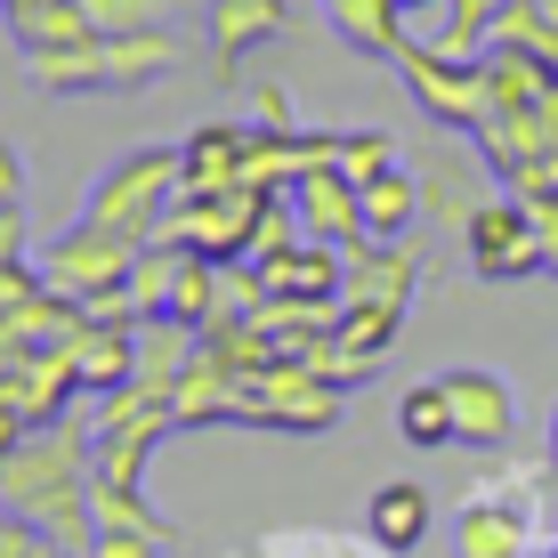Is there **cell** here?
I'll return each instance as SVG.
<instances>
[{
	"label": "cell",
	"mask_w": 558,
	"mask_h": 558,
	"mask_svg": "<svg viewBox=\"0 0 558 558\" xmlns=\"http://www.w3.org/2000/svg\"><path fill=\"white\" fill-rule=\"evenodd\" d=\"M397 73H405V89L421 98L437 130H453V138H477L494 113V82H486V57H453L437 41H405L397 49Z\"/></svg>",
	"instance_id": "4"
},
{
	"label": "cell",
	"mask_w": 558,
	"mask_h": 558,
	"mask_svg": "<svg viewBox=\"0 0 558 558\" xmlns=\"http://www.w3.org/2000/svg\"><path fill=\"white\" fill-rule=\"evenodd\" d=\"M170 534H138V526H98V543H89V558H162Z\"/></svg>",
	"instance_id": "30"
},
{
	"label": "cell",
	"mask_w": 558,
	"mask_h": 558,
	"mask_svg": "<svg viewBox=\"0 0 558 558\" xmlns=\"http://www.w3.org/2000/svg\"><path fill=\"white\" fill-rule=\"evenodd\" d=\"M25 235H33V227H25V210H0V259H16V252H25Z\"/></svg>",
	"instance_id": "34"
},
{
	"label": "cell",
	"mask_w": 558,
	"mask_h": 558,
	"mask_svg": "<svg viewBox=\"0 0 558 558\" xmlns=\"http://www.w3.org/2000/svg\"><path fill=\"white\" fill-rule=\"evenodd\" d=\"M138 252H146V243L113 235V227H98V219H73L65 235H57L49 252H41V283H49L57 300L89 307L98 292H122L130 267H138Z\"/></svg>",
	"instance_id": "6"
},
{
	"label": "cell",
	"mask_w": 558,
	"mask_h": 558,
	"mask_svg": "<svg viewBox=\"0 0 558 558\" xmlns=\"http://www.w3.org/2000/svg\"><path fill=\"white\" fill-rule=\"evenodd\" d=\"M550 470H558V413H550Z\"/></svg>",
	"instance_id": "38"
},
{
	"label": "cell",
	"mask_w": 558,
	"mask_h": 558,
	"mask_svg": "<svg viewBox=\"0 0 558 558\" xmlns=\"http://www.w3.org/2000/svg\"><path fill=\"white\" fill-rule=\"evenodd\" d=\"M510 0H446V33H437V49L453 57H486L494 49V25H502Z\"/></svg>",
	"instance_id": "25"
},
{
	"label": "cell",
	"mask_w": 558,
	"mask_h": 558,
	"mask_svg": "<svg viewBox=\"0 0 558 558\" xmlns=\"http://www.w3.org/2000/svg\"><path fill=\"white\" fill-rule=\"evenodd\" d=\"M486 82H494V106H543L558 89V73L543 57H518V49H486Z\"/></svg>",
	"instance_id": "24"
},
{
	"label": "cell",
	"mask_w": 558,
	"mask_h": 558,
	"mask_svg": "<svg viewBox=\"0 0 558 558\" xmlns=\"http://www.w3.org/2000/svg\"><path fill=\"white\" fill-rule=\"evenodd\" d=\"M283 33H292V0H210V16H203L210 73H219V82H235L243 57L267 49V41H283Z\"/></svg>",
	"instance_id": "8"
},
{
	"label": "cell",
	"mask_w": 558,
	"mask_h": 558,
	"mask_svg": "<svg viewBox=\"0 0 558 558\" xmlns=\"http://www.w3.org/2000/svg\"><path fill=\"white\" fill-rule=\"evenodd\" d=\"M518 558H543V550H518Z\"/></svg>",
	"instance_id": "39"
},
{
	"label": "cell",
	"mask_w": 558,
	"mask_h": 558,
	"mask_svg": "<svg viewBox=\"0 0 558 558\" xmlns=\"http://www.w3.org/2000/svg\"><path fill=\"white\" fill-rule=\"evenodd\" d=\"M349 405V380H332V364L316 356H276L267 373H252L235 389V421L252 429H276V437H324Z\"/></svg>",
	"instance_id": "3"
},
{
	"label": "cell",
	"mask_w": 558,
	"mask_h": 558,
	"mask_svg": "<svg viewBox=\"0 0 558 558\" xmlns=\"http://www.w3.org/2000/svg\"><path fill=\"white\" fill-rule=\"evenodd\" d=\"M364 534H373V550L413 558L421 534H429V494H421L413 477H389V486L373 494V510H364Z\"/></svg>",
	"instance_id": "18"
},
{
	"label": "cell",
	"mask_w": 558,
	"mask_h": 558,
	"mask_svg": "<svg viewBox=\"0 0 558 558\" xmlns=\"http://www.w3.org/2000/svg\"><path fill=\"white\" fill-rule=\"evenodd\" d=\"M82 9H89V25H98L106 41H122V33H162L170 25L162 0H82Z\"/></svg>",
	"instance_id": "28"
},
{
	"label": "cell",
	"mask_w": 558,
	"mask_h": 558,
	"mask_svg": "<svg viewBox=\"0 0 558 558\" xmlns=\"http://www.w3.org/2000/svg\"><path fill=\"white\" fill-rule=\"evenodd\" d=\"M41 292H49V283H41V259H25V252L0 259V316H16V307L41 300Z\"/></svg>",
	"instance_id": "29"
},
{
	"label": "cell",
	"mask_w": 558,
	"mask_h": 558,
	"mask_svg": "<svg viewBox=\"0 0 558 558\" xmlns=\"http://www.w3.org/2000/svg\"><path fill=\"white\" fill-rule=\"evenodd\" d=\"M25 437H33V429H25V421H16V413H9V405H0V461H9V453H16V446H25Z\"/></svg>",
	"instance_id": "35"
},
{
	"label": "cell",
	"mask_w": 558,
	"mask_h": 558,
	"mask_svg": "<svg viewBox=\"0 0 558 558\" xmlns=\"http://www.w3.org/2000/svg\"><path fill=\"white\" fill-rule=\"evenodd\" d=\"M421 292V252L413 243H356L349 252V292L356 307H405Z\"/></svg>",
	"instance_id": "13"
},
{
	"label": "cell",
	"mask_w": 558,
	"mask_h": 558,
	"mask_svg": "<svg viewBox=\"0 0 558 558\" xmlns=\"http://www.w3.org/2000/svg\"><path fill=\"white\" fill-rule=\"evenodd\" d=\"M429 9H437V0H405V16H429Z\"/></svg>",
	"instance_id": "37"
},
{
	"label": "cell",
	"mask_w": 558,
	"mask_h": 558,
	"mask_svg": "<svg viewBox=\"0 0 558 558\" xmlns=\"http://www.w3.org/2000/svg\"><path fill=\"white\" fill-rule=\"evenodd\" d=\"M324 16H332V41H349L356 57H380V65H397V49L413 41L405 0H324Z\"/></svg>",
	"instance_id": "15"
},
{
	"label": "cell",
	"mask_w": 558,
	"mask_h": 558,
	"mask_svg": "<svg viewBox=\"0 0 558 558\" xmlns=\"http://www.w3.org/2000/svg\"><path fill=\"white\" fill-rule=\"evenodd\" d=\"M292 203H300V227H307L316 243H340V252L373 243V235H364V186H356L340 162L300 170V179H292Z\"/></svg>",
	"instance_id": "10"
},
{
	"label": "cell",
	"mask_w": 558,
	"mask_h": 558,
	"mask_svg": "<svg viewBox=\"0 0 558 558\" xmlns=\"http://www.w3.org/2000/svg\"><path fill=\"white\" fill-rule=\"evenodd\" d=\"M453 550L461 558H518L526 550V518L510 502H486V494H477V502L453 518Z\"/></svg>",
	"instance_id": "22"
},
{
	"label": "cell",
	"mask_w": 558,
	"mask_h": 558,
	"mask_svg": "<svg viewBox=\"0 0 558 558\" xmlns=\"http://www.w3.org/2000/svg\"><path fill=\"white\" fill-rule=\"evenodd\" d=\"M179 154H186V195H227V186H243V170H252V130L243 122H203Z\"/></svg>",
	"instance_id": "14"
},
{
	"label": "cell",
	"mask_w": 558,
	"mask_h": 558,
	"mask_svg": "<svg viewBox=\"0 0 558 558\" xmlns=\"http://www.w3.org/2000/svg\"><path fill=\"white\" fill-rule=\"evenodd\" d=\"M413 227H421V170L413 162L364 179V235H373V243H405Z\"/></svg>",
	"instance_id": "20"
},
{
	"label": "cell",
	"mask_w": 558,
	"mask_h": 558,
	"mask_svg": "<svg viewBox=\"0 0 558 558\" xmlns=\"http://www.w3.org/2000/svg\"><path fill=\"white\" fill-rule=\"evenodd\" d=\"M89 494H98V437L82 421H49V429H33L25 446L0 461V502H9V518L41 526L73 558H89V543H98Z\"/></svg>",
	"instance_id": "1"
},
{
	"label": "cell",
	"mask_w": 558,
	"mask_h": 558,
	"mask_svg": "<svg viewBox=\"0 0 558 558\" xmlns=\"http://www.w3.org/2000/svg\"><path fill=\"white\" fill-rule=\"evenodd\" d=\"M397 437H405V446H461L453 437V397H446V380H421V389H405L397 397Z\"/></svg>",
	"instance_id": "23"
},
{
	"label": "cell",
	"mask_w": 558,
	"mask_h": 558,
	"mask_svg": "<svg viewBox=\"0 0 558 558\" xmlns=\"http://www.w3.org/2000/svg\"><path fill=\"white\" fill-rule=\"evenodd\" d=\"M179 429V405H170V389H146V380H122L113 397H98V477L113 486H138L146 477V453L162 446V437Z\"/></svg>",
	"instance_id": "5"
},
{
	"label": "cell",
	"mask_w": 558,
	"mask_h": 558,
	"mask_svg": "<svg viewBox=\"0 0 558 558\" xmlns=\"http://www.w3.org/2000/svg\"><path fill=\"white\" fill-rule=\"evenodd\" d=\"M340 170H349V179L364 186V179H380V170H397L405 162V154H397V138L389 130H340V154H332Z\"/></svg>",
	"instance_id": "27"
},
{
	"label": "cell",
	"mask_w": 558,
	"mask_h": 558,
	"mask_svg": "<svg viewBox=\"0 0 558 558\" xmlns=\"http://www.w3.org/2000/svg\"><path fill=\"white\" fill-rule=\"evenodd\" d=\"M179 267H186V252H179V243H146V252H138V267H130V300H138L146 316H162V307H170V292H179Z\"/></svg>",
	"instance_id": "26"
},
{
	"label": "cell",
	"mask_w": 558,
	"mask_h": 558,
	"mask_svg": "<svg viewBox=\"0 0 558 558\" xmlns=\"http://www.w3.org/2000/svg\"><path fill=\"white\" fill-rule=\"evenodd\" d=\"M179 195H186V154L179 146H138L113 170H98V186L82 195V219H98L130 243H162V219L179 210Z\"/></svg>",
	"instance_id": "2"
},
{
	"label": "cell",
	"mask_w": 558,
	"mask_h": 558,
	"mask_svg": "<svg viewBox=\"0 0 558 558\" xmlns=\"http://www.w3.org/2000/svg\"><path fill=\"white\" fill-rule=\"evenodd\" d=\"M397 332H405V307H356V300H340V316H332V349H324L332 380H364L380 356L397 349Z\"/></svg>",
	"instance_id": "12"
},
{
	"label": "cell",
	"mask_w": 558,
	"mask_h": 558,
	"mask_svg": "<svg viewBox=\"0 0 558 558\" xmlns=\"http://www.w3.org/2000/svg\"><path fill=\"white\" fill-rule=\"evenodd\" d=\"M267 292H283V300H332L340 307V292H349V252L307 235L300 252L267 259Z\"/></svg>",
	"instance_id": "17"
},
{
	"label": "cell",
	"mask_w": 558,
	"mask_h": 558,
	"mask_svg": "<svg viewBox=\"0 0 558 558\" xmlns=\"http://www.w3.org/2000/svg\"><path fill=\"white\" fill-rule=\"evenodd\" d=\"M446 397H453V437H461V446L502 453L510 437H518V397H510L502 373H486V364H453Z\"/></svg>",
	"instance_id": "9"
},
{
	"label": "cell",
	"mask_w": 558,
	"mask_h": 558,
	"mask_svg": "<svg viewBox=\"0 0 558 558\" xmlns=\"http://www.w3.org/2000/svg\"><path fill=\"white\" fill-rule=\"evenodd\" d=\"M486 154H437V162H421V219L429 227H446V235H461V227L477 219V210H486L494 195H486Z\"/></svg>",
	"instance_id": "11"
},
{
	"label": "cell",
	"mask_w": 558,
	"mask_h": 558,
	"mask_svg": "<svg viewBox=\"0 0 558 558\" xmlns=\"http://www.w3.org/2000/svg\"><path fill=\"white\" fill-rule=\"evenodd\" d=\"M33 9H41V0H0V16H9V25H16V16H33Z\"/></svg>",
	"instance_id": "36"
},
{
	"label": "cell",
	"mask_w": 558,
	"mask_h": 558,
	"mask_svg": "<svg viewBox=\"0 0 558 558\" xmlns=\"http://www.w3.org/2000/svg\"><path fill=\"white\" fill-rule=\"evenodd\" d=\"M550 543H558V526H550Z\"/></svg>",
	"instance_id": "40"
},
{
	"label": "cell",
	"mask_w": 558,
	"mask_h": 558,
	"mask_svg": "<svg viewBox=\"0 0 558 558\" xmlns=\"http://www.w3.org/2000/svg\"><path fill=\"white\" fill-rule=\"evenodd\" d=\"M252 122H259V130H300L292 89H283V82H252Z\"/></svg>",
	"instance_id": "31"
},
{
	"label": "cell",
	"mask_w": 558,
	"mask_h": 558,
	"mask_svg": "<svg viewBox=\"0 0 558 558\" xmlns=\"http://www.w3.org/2000/svg\"><path fill=\"white\" fill-rule=\"evenodd\" d=\"M65 349L82 364V389H98V397H113L130 373H138V332H130V324H89L82 316V332H73Z\"/></svg>",
	"instance_id": "19"
},
{
	"label": "cell",
	"mask_w": 558,
	"mask_h": 558,
	"mask_svg": "<svg viewBox=\"0 0 558 558\" xmlns=\"http://www.w3.org/2000/svg\"><path fill=\"white\" fill-rule=\"evenodd\" d=\"M461 252H470V267L486 283H526V276H543V267H550L543 227H534V210L518 195H494L486 210H477V219L461 227Z\"/></svg>",
	"instance_id": "7"
},
{
	"label": "cell",
	"mask_w": 558,
	"mask_h": 558,
	"mask_svg": "<svg viewBox=\"0 0 558 558\" xmlns=\"http://www.w3.org/2000/svg\"><path fill=\"white\" fill-rule=\"evenodd\" d=\"M235 364H227L219 349H195V364L179 373V389H170V405H179V429H210V421H235Z\"/></svg>",
	"instance_id": "16"
},
{
	"label": "cell",
	"mask_w": 558,
	"mask_h": 558,
	"mask_svg": "<svg viewBox=\"0 0 558 558\" xmlns=\"http://www.w3.org/2000/svg\"><path fill=\"white\" fill-rule=\"evenodd\" d=\"M9 41H16V57H57V49L98 41V25H89L82 0H41L33 16H16V25H9Z\"/></svg>",
	"instance_id": "21"
},
{
	"label": "cell",
	"mask_w": 558,
	"mask_h": 558,
	"mask_svg": "<svg viewBox=\"0 0 558 558\" xmlns=\"http://www.w3.org/2000/svg\"><path fill=\"white\" fill-rule=\"evenodd\" d=\"M550 558H558V543H550Z\"/></svg>",
	"instance_id": "41"
},
{
	"label": "cell",
	"mask_w": 558,
	"mask_h": 558,
	"mask_svg": "<svg viewBox=\"0 0 558 558\" xmlns=\"http://www.w3.org/2000/svg\"><path fill=\"white\" fill-rule=\"evenodd\" d=\"M41 543V526H25V518H0V558H33Z\"/></svg>",
	"instance_id": "33"
},
{
	"label": "cell",
	"mask_w": 558,
	"mask_h": 558,
	"mask_svg": "<svg viewBox=\"0 0 558 558\" xmlns=\"http://www.w3.org/2000/svg\"><path fill=\"white\" fill-rule=\"evenodd\" d=\"M0 210H25V154L0 138Z\"/></svg>",
	"instance_id": "32"
}]
</instances>
